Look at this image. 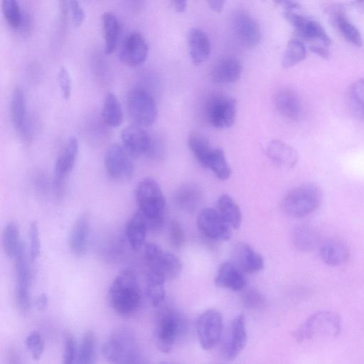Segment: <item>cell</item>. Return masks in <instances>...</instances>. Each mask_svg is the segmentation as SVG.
Instances as JSON below:
<instances>
[{
    "label": "cell",
    "mask_w": 364,
    "mask_h": 364,
    "mask_svg": "<svg viewBox=\"0 0 364 364\" xmlns=\"http://www.w3.org/2000/svg\"><path fill=\"white\" fill-rule=\"evenodd\" d=\"M110 305L122 316H130L139 309L141 293L134 272L129 269L120 271L112 282L108 292Z\"/></svg>",
    "instance_id": "1"
},
{
    "label": "cell",
    "mask_w": 364,
    "mask_h": 364,
    "mask_svg": "<svg viewBox=\"0 0 364 364\" xmlns=\"http://www.w3.org/2000/svg\"><path fill=\"white\" fill-rule=\"evenodd\" d=\"M139 210L148 221L149 229L161 228L164 221L166 200L159 184L151 178L141 181L136 189Z\"/></svg>",
    "instance_id": "2"
},
{
    "label": "cell",
    "mask_w": 364,
    "mask_h": 364,
    "mask_svg": "<svg viewBox=\"0 0 364 364\" xmlns=\"http://www.w3.org/2000/svg\"><path fill=\"white\" fill-rule=\"evenodd\" d=\"M322 191L313 183H306L289 190L284 196L281 207L284 213L294 218L307 216L320 206Z\"/></svg>",
    "instance_id": "3"
},
{
    "label": "cell",
    "mask_w": 364,
    "mask_h": 364,
    "mask_svg": "<svg viewBox=\"0 0 364 364\" xmlns=\"http://www.w3.org/2000/svg\"><path fill=\"white\" fill-rule=\"evenodd\" d=\"M341 329L340 316L335 312L321 311L311 315L296 331L298 342L336 337Z\"/></svg>",
    "instance_id": "4"
},
{
    "label": "cell",
    "mask_w": 364,
    "mask_h": 364,
    "mask_svg": "<svg viewBox=\"0 0 364 364\" xmlns=\"http://www.w3.org/2000/svg\"><path fill=\"white\" fill-rule=\"evenodd\" d=\"M144 259L148 272L165 281L176 278L182 271L183 263L179 257L153 242L144 245Z\"/></svg>",
    "instance_id": "5"
},
{
    "label": "cell",
    "mask_w": 364,
    "mask_h": 364,
    "mask_svg": "<svg viewBox=\"0 0 364 364\" xmlns=\"http://www.w3.org/2000/svg\"><path fill=\"white\" fill-rule=\"evenodd\" d=\"M102 353L108 361L112 363L139 362L134 337L125 329L113 332L104 343Z\"/></svg>",
    "instance_id": "6"
},
{
    "label": "cell",
    "mask_w": 364,
    "mask_h": 364,
    "mask_svg": "<svg viewBox=\"0 0 364 364\" xmlns=\"http://www.w3.org/2000/svg\"><path fill=\"white\" fill-rule=\"evenodd\" d=\"M127 109L134 124L143 127L153 124L158 109L152 95L141 87L132 89L128 94Z\"/></svg>",
    "instance_id": "7"
},
{
    "label": "cell",
    "mask_w": 364,
    "mask_h": 364,
    "mask_svg": "<svg viewBox=\"0 0 364 364\" xmlns=\"http://www.w3.org/2000/svg\"><path fill=\"white\" fill-rule=\"evenodd\" d=\"M283 16L294 27L299 37L309 42L310 46L319 45L327 47L331 44V38L317 21L294 10H285Z\"/></svg>",
    "instance_id": "8"
},
{
    "label": "cell",
    "mask_w": 364,
    "mask_h": 364,
    "mask_svg": "<svg viewBox=\"0 0 364 364\" xmlns=\"http://www.w3.org/2000/svg\"><path fill=\"white\" fill-rule=\"evenodd\" d=\"M223 329L221 313L215 309L203 312L196 321V332L200 345L204 350H210L220 341Z\"/></svg>",
    "instance_id": "9"
},
{
    "label": "cell",
    "mask_w": 364,
    "mask_h": 364,
    "mask_svg": "<svg viewBox=\"0 0 364 364\" xmlns=\"http://www.w3.org/2000/svg\"><path fill=\"white\" fill-rule=\"evenodd\" d=\"M205 117L208 122L218 129L230 127L236 117V102L227 95L211 97L205 105Z\"/></svg>",
    "instance_id": "10"
},
{
    "label": "cell",
    "mask_w": 364,
    "mask_h": 364,
    "mask_svg": "<svg viewBox=\"0 0 364 364\" xmlns=\"http://www.w3.org/2000/svg\"><path fill=\"white\" fill-rule=\"evenodd\" d=\"M181 328L182 321L176 312L165 310L159 314L154 331V338L161 352L168 353L171 351Z\"/></svg>",
    "instance_id": "11"
},
{
    "label": "cell",
    "mask_w": 364,
    "mask_h": 364,
    "mask_svg": "<svg viewBox=\"0 0 364 364\" xmlns=\"http://www.w3.org/2000/svg\"><path fill=\"white\" fill-rule=\"evenodd\" d=\"M15 258V299L18 308L23 312L31 306V272L28 262L26 247L23 242Z\"/></svg>",
    "instance_id": "12"
},
{
    "label": "cell",
    "mask_w": 364,
    "mask_h": 364,
    "mask_svg": "<svg viewBox=\"0 0 364 364\" xmlns=\"http://www.w3.org/2000/svg\"><path fill=\"white\" fill-rule=\"evenodd\" d=\"M79 145L75 136L70 137L58 155L55 164L53 186L58 194L63 191L78 156Z\"/></svg>",
    "instance_id": "13"
},
{
    "label": "cell",
    "mask_w": 364,
    "mask_h": 364,
    "mask_svg": "<svg viewBox=\"0 0 364 364\" xmlns=\"http://www.w3.org/2000/svg\"><path fill=\"white\" fill-rule=\"evenodd\" d=\"M130 155L124 146L114 144L106 151L104 164L107 173L117 180H128L134 173V166Z\"/></svg>",
    "instance_id": "14"
},
{
    "label": "cell",
    "mask_w": 364,
    "mask_h": 364,
    "mask_svg": "<svg viewBox=\"0 0 364 364\" xmlns=\"http://www.w3.org/2000/svg\"><path fill=\"white\" fill-rule=\"evenodd\" d=\"M197 225L205 236L214 240L225 241L232 237V228L217 210L210 208L200 212Z\"/></svg>",
    "instance_id": "15"
},
{
    "label": "cell",
    "mask_w": 364,
    "mask_h": 364,
    "mask_svg": "<svg viewBox=\"0 0 364 364\" xmlns=\"http://www.w3.org/2000/svg\"><path fill=\"white\" fill-rule=\"evenodd\" d=\"M234 33L242 46L253 48L260 42L262 33L257 21L247 12L236 11L232 18Z\"/></svg>",
    "instance_id": "16"
},
{
    "label": "cell",
    "mask_w": 364,
    "mask_h": 364,
    "mask_svg": "<svg viewBox=\"0 0 364 364\" xmlns=\"http://www.w3.org/2000/svg\"><path fill=\"white\" fill-rule=\"evenodd\" d=\"M247 340L245 318L240 314L233 318L230 325L222 349L223 358L228 360L236 358L245 348Z\"/></svg>",
    "instance_id": "17"
},
{
    "label": "cell",
    "mask_w": 364,
    "mask_h": 364,
    "mask_svg": "<svg viewBox=\"0 0 364 364\" xmlns=\"http://www.w3.org/2000/svg\"><path fill=\"white\" fill-rule=\"evenodd\" d=\"M122 141L127 153L133 157L148 155L152 138L139 125L133 124L122 131Z\"/></svg>",
    "instance_id": "18"
},
{
    "label": "cell",
    "mask_w": 364,
    "mask_h": 364,
    "mask_svg": "<svg viewBox=\"0 0 364 364\" xmlns=\"http://www.w3.org/2000/svg\"><path fill=\"white\" fill-rule=\"evenodd\" d=\"M149 48L143 35L132 32L124 41L119 53L121 60L129 66H136L145 61Z\"/></svg>",
    "instance_id": "19"
},
{
    "label": "cell",
    "mask_w": 364,
    "mask_h": 364,
    "mask_svg": "<svg viewBox=\"0 0 364 364\" xmlns=\"http://www.w3.org/2000/svg\"><path fill=\"white\" fill-rule=\"evenodd\" d=\"M232 262L244 273H255L264 267L262 256L245 242H238L235 245L232 251Z\"/></svg>",
    "instance_id": "20"
},
{
    "label": "cell",
    "mask_w": 364,
    "mask_h": 364,
    "mask_svg": "<svg viewBox=\"0 0 364 364\" xmlns=\"http://www.w3.org/2000/svg\"><path fill=\"white\" fill-rule=\"evenodd\" d=\"M265 154L273 164L284 169L294 168L299 160L296 150L279 139L272 140L267 144Z\"/></svg>",
    "instance_id": "21"
},
{
    "label": "cell",
    "mask_w": 364,
    "mask_h": 364,
    "mask_svg": "<svg viewBox=\"0 0 364 364\" xmlns=\"http://www.w3.org/2000/svg\"><path fill=\"white\" fill-rule=\"evenodd\" d=\"M10 116L16 130L23 138L28 139L31 133L28 123L26 96L23 90L19 87H16L12 93Z\"/></svg>",
    "instance_id": "22"
},
{
    "label": "cell",
    "mask_w": 364,
    "mask_h": 364,
    "mask_svg": "<svg viewBox=\"0 0 364 364\" xmlns=\"http://www.w3.org/2000/svg\"><path fill=\"white\" fill-rule=\"evenodd\" d=\"M274 105L278 112L289 120H298L303 113L301 100L297 93L288 88L282 89L277 92Z\"/></svg>",
    "instance_id": "23"
},
{
    "label": "cell",
    "mask_w": 364,
    "mask_h": 364,
    "mask_svg": "<svg viewBox=\"0 0 364 364\" xmlns=\"http://www.w3.org/2000/svg\"><path fill=\"white\" fill-rule=\"evenodd\" d=\"M215 284L217 287L235 291L242 290L247 284L244 272L232 262H224L217 272Z\"/></svg>",
    "instance_id": "24"
},
{
    "label": "cell",
    "mask_w": 364,
    "mask_h": 364,
    "mask_svg": "<svg viewBox=\"0 0 364 364\" xmlns=\"http://www.w3.org/2000/svg\"><path fill=\"white\" fill-rule=\"evenodd\" d=\"M188 47L192 63L198 65L205 61L211 51L207 34L199 28H191L188 33Z\"/></svg>",
    "instance_id": "25"
},
{
    "label": "cell",
    "mask_w": 364,
    "mask_h": 364,
    "mask_svg": "<svg viewBox=\"0 0 364 364\" xmlns=\"http://www.w3.org/2000/svg\"><path fill=\"white\" fill-rule=\"evenodd\" d=\"M90 233V219L87 213L81 214L70 231L68 244L70 251L76 256H82L87 250Z\"/></svg>",
    "instance_id": "26"
},
{
    "label": "cell",
    "mask_w": 364,
    "mask_h": 364,
    "mask_svg": "<svg viewBox=\"0 0 364 364\" xmlns=\"http://www.w3.org/2000/svg\"><path fill=\"white\" fill-rule=\"evenodd\" d=\"M326 11L331 15L333 21L344 38L355 46L363 44V39L358 29L348 20L343 7L341 5H331Z\"/></svg>",
    "instance_id": "27"
},
{
    "label": "cell",
    "mask_w": 364,
    "mask_h": 364,
    "mask_svg": "<svg viewBox=\"0 0 364 364\" xmlns=\"http://www.w3.org/2000/svg\"><path fill=\"white\" fill-rule=\"evenodd\" d=\"M149 229L147 220L138 210L129 218L126 226L127 240L134 251H139L145 245Z\"/></svg>",
    "instance_id": "28"
},
{
    "label": "cell",
    "mask_w": 364,
    "mask_h": 364,
    "mask_svg": "<svg viewBox=\"0 0 364 364\" xmlns=\"http://www.w3.org/2000/svg\"><path fill=\"white\" fill-rule=\"evenodd\" d=\"M320 255L325 264L331 267H337L348 261L350 252L348 246L342 240L329 239L321 245Z\"/></svg>",
    "instance_id": "29"
},
{
    "label": "cell",
    "mask_w": 364,
    "mask_h": 364,
    "mask_svg": "<svg viewBox=\"0 0 364 364\" xmlns=\"http://www.w3.org/2000/svg\"><path fill=\"white\" fill-rule=\"evenodd\" d=\"M241 73L242 65L237 58L225 57L215 65L212 77L220 84L232 83L239 80Z\"/></svg>",
    "instance_id": "30"
},
{
    "label": "cell",
    "mask_w": 364,
    "mask_h": 364,
    "mask_svg": "<svg viewBox=\"0 0 364 364\" xmlns=\"http://www.w3.org/2000/svg\"><path fill=\"white\" fill-rule=\"evenodd\" d=\"M294 247L301 252H309L316 248L319 242L318 232L309 225H299L291 233Z\"/></svg>",
    "instance_id": "31"
},
{
    "label": "cell",
    "mask_w": 364,
    "mask_h": 364,
    "mask_svg": "<svg viewBox=\"0 0 364 364\" xmlns=\"http://www.w3.org/2000/svg\"><path fill=\"white\" fill-rule=\"evenodd\" d=\"M101 24L105 40V52L106 54H110L117 46L120 23L114 14L105 12L102 15Z\"/></svg>",
    "instance_id": "32"
},
{
    "label": "cell",
    "mask_w": 364,
    "mask_h": 364,
    "mask_svg": "<svg viewBox=\"0 0 364 364\" xmlns=\"http://www.w3.org/2000/svg\"><path fill=\"white\" fill-rule=\"evenodd\" d=\"M347 107L357 119L364 122V78L353 82L346 94Z\"/></svg>",
    "instance_id": "33"
},
{
    "label": "cell",
    "mask_w": 364,
    "mask_h": 364,
    "mask_svg": "<svg viewBox=\"0 0 364 364\" xmlns=\"http://www.w3.org/2000/svg\"><path fill=\"white\" fill-rule=\"evenodd\" d=\"M217 210L232 229L236 230L240 227L242 223L240 208L230 196L223 194L218 198Z\"/></svg>",
    "instance_id": "34"
},
{
    "label": "cell",
    "mask_w": 364,
    "mask_h": 364,
    "mask_svg": "<svg viewBox=\"0 0 364 364\" xmlns=\"http://www.w3.org/2000/svg\"><path fill=\"white\" fill-rule=\"evenodd\" d=\"M101 115L104 122L111 127H117L122 124L124 118L123 110L114 92L107 93Z\"/></svg>",
    "instance_id": "35"
},
{
    "label": "cell",
    "mask_w": 364,
    "mask_h": 364,
    "mask_svg": "<svg viewBox=\"0 0 364 364\" xmlns=\"http://www.w3.org/2000/svg\"><path fill=\"white\" fill-rule=\"evenodd\" d=\"M201 191L195 184L186 183L177 191L176 200L177 205L188 212L194 211L200 204Z\"/></svg>",
    "instance_id": "36"
},
{
    "label": "cell",
    "mask_w": 364,
    "mask_h": 364,
    "mask_svg": "<svg viewBox=\"0 0 364 364\" xmlns=\"http://www.w3.org/2000/svg\"><path fill=\"white\" fill-rule=\"evenodd\" d=\"M209 168L215 176L222 181L227 180L231 175L230 167L223 149L213 148L203 166Z\"/></svg>",
    "instance_id": "37"
},
{
    "label": "cell",
    "mask_w": 364,
    "mask_h": 364,
    "mask_svg": "<svg viewBox=\"0 0 364 364\" xmlns=\"http://www.w3.org/2000/svg\"><path fill=\"white\" fill-rule=\"evenodd\" d=\"M22 243L18 225L14 222L7 223L2 232V246L7 257H15Z\"/></svg>",
    "instance_id": "38"
},
{
    "label": "cell",
    "mask_w": 364,
    "mask_h": 364,
    "mask_svg": "<svg viewBox=\"0 0 364 364\" xmlns=\"http://www.w3.org/2000/svg\"><path fill=\"white\" fill-rule=\"evenodd\" d=\"M188 144L193 156L203 166L213 149L208 139L201 133L195 131L189 134Z\"/></svg>",
    "instance_id": "39"
},
{
    "label": "cell",
    "mask_w": 364,
    "mask_h": 364,
    "mask_svg": "<svg viewBox=\"0 0 364 364\" xmlns=\"http://www.w3.org/2000/svg\"><path fill=\"white\" fill-rule=\"evenodd\" d=\"M306 55V48L299 40L290 41L284 52L282 65L284 68H291L304 60Z\"/></svg>",
    "instance_id": "40"
},
{
    "label": "cell",
    "mask_w": 364,
    "mask_h": 364,
    "mask_svg": "<svg viewBox=\"0 0 364 364\" xmlns=\"http://www.w3.org/2000/svg\"><path fill=\"white\" fill-rule=\"evenodd\" d=\"M165 280L161 277L148 272L147 276V296L154 306H159L165 298Z\"/></svg>",
    "instance_id": "41"
},
{
    "label": "cell",
    "mask_w": 364,
    "mask_h": 364,
    "mask_svg": "<svg viewBox=\"0 0 364 364\" xmlns=\"http://www.w3.org/2000/svg\"><path fill=\"white\" fill-rule=\"evenodd\" d=\"M95 350V335L92 331H87L82 338L77 355V362L82 364L93 363Z\"/></svg>",
    "instance_id": "42"
},
{
    "label": "cell",
    "mask_w": 364,
    "mask_h": 364,
    "mask_svg": "<svg viewBox=\"0 0 364 364\" xmlns=\"http://www.w3.org/2000/svg\"><path fill=\"white\" fill-rule=\"evenodd\" d=\"M1 11L9 26L14 29H18L21 21L22 12L17 0H1Z\"/></svg>",
    "instance_id": "43"
},
{
    "label": "cell",
    "mask_w": 364,
    "mask_h": 364,
    "mask_svg": "<svg viewBox=\"0 0 364 364\" xmlns=\"http://www.w3.org/2000/svg\"><path fill=\"white\" fill-rule=\"evenodd\" d=\"M26 346L33 360H38L44 351V341L41 334L32 331L26 338Z\"/></svg>",
    "instance_id": "44"
},
{
    "label": "cell",
    "mask_w": 364,
    "mask_h": 364,
    "mask_svg": "<svg viewBox=\"0 0 364 364\" xmlns=\"http://www.w3.org/2000/svg\"><path fill=\"white\" fill-rule=\"evenodd\" d=\"M30 259L34 262L38 257L41 251V242L38 227L36 221H32L29 227Z\"/></svg>",
    "instance_id": "45"
},
{
    "label": "cell",
    "mask_w": 364,
    "mask_h": 364,
    "mask_svg": "<svg viewBox=\"0 0 364 364\" xmlns=\"http://www.w3.org/2000/svg\"><path fill=\"white\" fill-rule=\"evenodd\" d=\"M171 246L175 250H180L185 242V232L181 225L176 221H172L168 232Z\"/></svg>",
    "instance_id": "46"
},
{
    "label": "cell",
    "mask_w": 364,
    "mask_h": 364,
    "mask_svg": "<svg viewBox=\"0 0 364 364\" xmlns=\"http://www.w3.org/2000/svg\"><path fill=\"white\" fill-rule=\"evenodd\" d=\"M242 301L247 308L252 309L264 307L266 302L264 296L254 289H250L245 292Z\"/></svg>",
    "instance_id": "47"
},
{
    "label": "cell",
    "mask_w": 364,
    "mask_h": 364,
    "mask_svg": "<svg viewBox=\"0 0 364 364\" xmlns=\"http://www.w3.org/2000/svg\"><path fill=\"white\" fill-rule=\"evenodd\" d=\"M68 11L73 27L78 28L82 25L85 14L78 0H68Z\"/></svg>",
    "instance_id": "48"
},
{
    "label": "cell",
    "mask_w": 364,
    "mask_h": 364,
    "mask_svg": "<svg viewBox=\"0 0 364 364\" xmlns=\"http://www.w3.org/2000/svg\"><path fill=\"white\" fill-rule=\"evenodd\" d=\"M58 82L65 100H68L72 92V80L68 69L65 66H61L58 73Z\"/></svg>",
    "instance_id": "49"
},
{
    "label": "cell",
    "mask_w": 364,
    "mask_h": 364,
    "mask_svg": "<svg viewBox=\"0 0 364 364\" xmlns=\"http://www.w3.org/2000/svg\"><path fill=\"white\" fill-rule=\"evenodd\" d=\"M76 357V343L73 335L66 333L64 339L63 363L71 364Z\"/></svg>",
    "instance_id": "50"
},
{
    "label": "cell",
    "mask_w": 364,
    "mask_h": 364,
    "mask_svg": "<svg viewBox=\"0 0 364 364\" xmlns=\"http://www.w3.org/2000/svg\"><path fill=\"white\" fill-rule=\"evenodd\" d=\"M274 2L285 10H295L300 8L297 0H273Z\"/></svg>",
    "instance_id": "51"
},
{
    "label": "cell",
    "mask_w": 364,
    "mask_h": 364,
    "mask_svg": "<svg viewBox=\"0 0 364 364\" xmlns=\"http://www.w3.org/2000/svg\"><path fill=\"white\" fill-rule=\"evenodd\" d=\"M309 49L311 52L322 57L323 58L327 59L330 56V53L326 46L319 45H311Z\"/></svg>",
    "instance_id": "52"
},
{
    "label": "cell",
    "mask_w": 364,
    "mask_h": 364,
    "mask_svg": "<svg viewBox=\"0 0 364 364\" xmlns=\"http://www.w3.org/2000/svg\"><path fill=\"white\" fill-rule=\"evenodd\" d=\"M172 8L178 13L186 11L187 0H168Z\"/></svg>",
    "instance_id": "53"
},
{
    "label": "cell",
    "mask_w": 364,
    "mask_h": 364,
    "mask_svg": "<svg viewBox=\"0 0 364 364\" xmlns=\"http://www.w3.org/2000/svg\"><path fill=\"white\" fill-rule=\"evenodd\" d=\"M36 306L38 310H44L47 308L48 304V298L46 294L42 293L36 299Z\"/></svg>",
    "instance_id": "54"
},
{
    "label": "cell",
    "mask_w": 364,
    "mask_h": 364,
    "mask_svg": "<svg viewBox=\"0 0 364 364\" xmlns=\"http://www.w3.org/2000/svg\"><path fill=\"white\" fill-rule=\"evenodd\" d=\"M225 0H206L209 8L216 12L220 13L223 9Z\"/></svg>",
    "instance_id": "55"
},
{
    "label": "cell",
    "mask_w": 364,
    "mask_h": 364,
    "mask_svg": "<svg viewBox=\"0 0 364 364\" xmlns=\"http://www.w3.org/2000/svg\"><path fill=\"white\" fill-rule=\"evenodd\" d=\"M353 6L357 9L364 11V0H355Z\"/></svg>",
    "instance_id": "56"
}]
</instances>
